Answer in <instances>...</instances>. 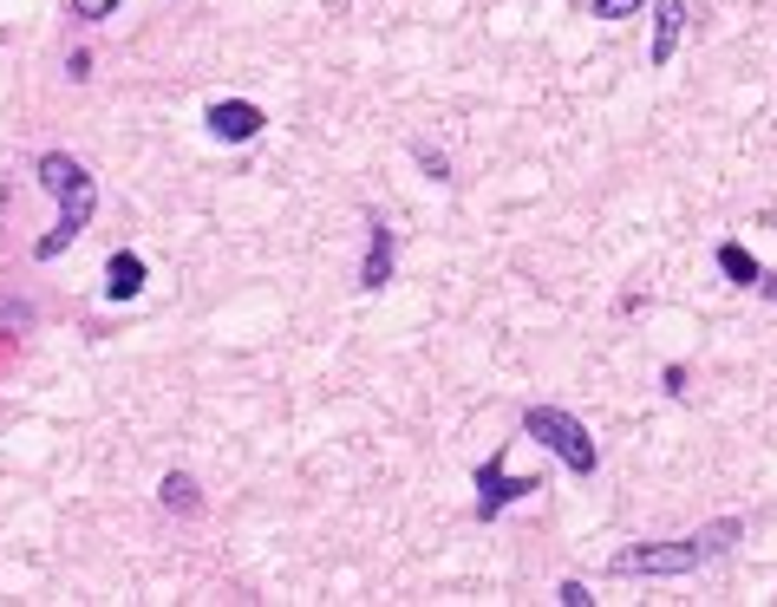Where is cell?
<instances>
[{
    "label": "cell",
    "mask_w": 777,
    "mask_h": 607,
    "mask_svg": "<svg viewBox=\"0 0 777 607\" xmlns=\"http://www.w3.org/2000/svg\"><path fill=\"white\" fill-rule=\"evenodd\" d=\"M33 184L60 202V222L33 242V262H60L72 242L92 229V216H98V177H92L72 150H46V157L33 164Z\"/></svg>",
    "instance_id": "6da1fadb"
},
{
    "label": "cell",
    "mask_w": 777,
    "mask_h": 607,
    "mask_svg": "<svg viewBox=\"0 0 777 607\" xmlns=\"http://www.w3.org/2000/svg\"><path fill=\"white\" fill-rule=\"evenodd\" d=\"M738 536H745V523H738V516H725V523H706V530H693V536H680V542L621 548V555H615V575H693V568L718 562Z\"/></svg>",
    "instance_id": "7a4b0ae2"
},
{
    "label": "cell",
    "mask_w": 777,
    "mask_h": 607,
    "mask_svg": "<svg viewBox=\"0 0 777 607\" xmlns=\"http://www.w3.org/2000/svg\"><path fill=\"white\" fill-rule=\"evenodd\" d=\"M523 431H529L568 477H595V438L581 431V418H568L556 405H529V411H523Z\"/></svg>",
    "instance_id": "3957f363"
},
{
    "label": "cell",
    "mask_w": 777,
    "mask_h": 607,
    "mask_svg": "<svg viewBox=\"0 0 777 607\" xmlns=\"http://www.w3.org/2000/svg\"><path fill=\"white\" fill-rule=\"evenodd\" d=\"M529 490H543V477H510L503 471V451H491V464H477V516L496 523L510 503H523Z\"/></svg>",
    "instance_id": "277c9868"
},
{
    "label": "cell",
    "mask_w": 777,
    "mask_h": 607,
    "mask_svg": "<svg viewBox=\"0 0 777 607\" xmlns=\"http://www.w3.org/2000/svg\"><path fill=\"white\" fill-rule=\"evenodd\" d=\"M203 125H210L216 144H249V137H262V105H249V98H216L210 112H203Z\"/></svg>",
    "instance_id": "5b68a950"
},
{
    "label": "cell",
    "mask_w": 777,
    "mask_h": 607,
    "mask_svg": "<svg viewBox=\"0 0 777 607\" xmlns=\"http://www.w3.org/2000/svg\"><path fill=\"white\" fill-rule=\"evenodd\" d=\"M392 262H399V242H392V222L386 216H366V262H359V287L379 294L392 281Z\"/></svg>",
    "instance_id": "8992f818"
},
{
    "label": "cell",
    "mask_w": 777,
    "mask_h": 607,
    "mask_svg": "<svg viewBox=\"0 0 777 607\" xmlns=\"http://www.w3.org/2000/svg\"><path fill=\"white\" fill-rule=\"evenodd\" d=\"M680 33H686V0H653V46H647V60L666 66L673 46H680Z\"/></svg>",
    "instance_id": "52a82bcc"
},
{
    "label": "cell",
    "mask_w": 777,
    "mask_h": 607,
    "mask_svg": "<svg viewBox=\"0 0 777 607\" xmlns=\"http://www.w3.org/2000/svg\"><path fill=\"white\" fill-rule=\"evenodd\" d=\"M144 294V255L138 249H118L105 262V301H138Z\"/></svg>",
    "instance_id": "ba28073f"
},
{
    "label": "cell",
    "mask_w": 777,
    "mask_h": 607,
    "mask_svg": "<svg viewBox=\"0 0 777 607\" xmlns=\"http://www.w3.org/2000/svg\"><path fill=\"white\" fill-rule=\"evenodd\" d=\"M157 503L170 510V516H203V490H197V477L190 471H170L157 483Z\"/></svg>",
    "instance_id": "9c48e42d"
},
{
    "label": "cell",
    "mask_w": 777,
    "mask_h": 607,
    "mask_svg": "<svg viewBox=\"0 0 777 607\" xmlns=\"http://www.w3.org/2000/svg\"><path fill=\"white\" fill-rule=\"evenodd\" d=\"M718 269L732 274L738 287H758V281H765V269H758V262H752V255H745L738 242H725V249H718Z\"/></svg>",
    "instance_id": "30bf717a"
},
{
    "label": "cell",
    "mask_w": 777,
    "mask_h": 607,
    "mask_svg": "<svg viewBox=\"0 0 777 607\" xmlns=\"http://www.w3.org/2000/svg\"><path fill=\"white\" fill-rule=\"evenodd\" d=\"M412 157L424 164V177H431V184H444V177H451V164H444V157H438L431 144H412Z\"/></svg>",
    "instance_id": "8fae6325"
},
{
    "label": "cell",
    "mask_w": 777,
    "mask_h": 607,
    "mask_svg": "<svg viewBox=\"0 0 777 607\" xmlns=\"http://www.w3.org/2000/svg\"><path fill=\"white\" fill-rule=\"evenodd\" d=\"M640 0H595V20H634Z\"/></svg>",
    "instance_id": "7c38bea8"
},
{
    "label": "cell",
    "mask_w": 777,
    "mask_h": 607,
    "mask_svg": "<svg viewBox=\"0 0 777 607\" xmlns=\"http://www.w3.org/2000/svg\"><path fill=\"white\" fill-rule=\"evenodd\" d=\"M112 7H118V0H66V13H72V20H105Z\"/></svg>",
    "instance_id": "4fadbf2b"
},
{
    "label": "cell",
    "mask_w": 777,
    "mask_h": 607,
    "mask_svg": "<svg viewBox=\"0 0 777 607\" xmlns=\"http://www.w3.org/2000/svg\"><path fill=\"white\" fill-rule=\"evenodd\" d=\"M556 601H563V607H588V601H595V595H588L581 582H563V588H556Z\"/></svg>",
    "instance_id": "5bb4252c"
}]
</instances>
